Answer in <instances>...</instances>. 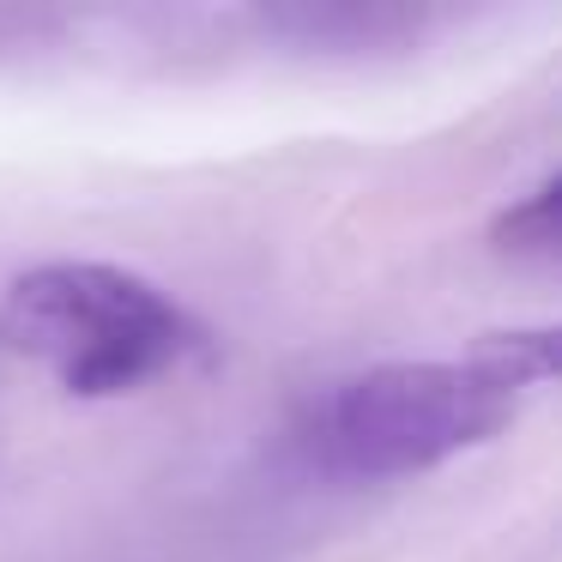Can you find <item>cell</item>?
<instances>
[{"label":"cell","mask_w":562,"mask_h":562,"mask_svg":"<svg viewBox=\"0 0 562 562\" xmlns=\"http://www.w3.org/2000/svg\"><path fill=\"white\" fill-rule=\"evenodd\" d=\"M267 25L296 49H393L412 43L429 13L393 0H296V7H272Z\"/></svg>","instance_id":"3"},{"label":"cell","mask_w":562,"mask_h":562,"mask_svg":"<svg viewBox=\"0 0 562 562\" xmlns=\"http://www.w3.org/2000/svg\"><path fill=\"white\" fill-rule=\"evenodd\" d=\"M514 417V387L484 363H375L321 393L296 424L303 453L333 477H417L484 448Z\"/></svg>","instance_id":"1"},{"label":"cell","mask_w":562,"mask_h":562,"mask_svg":"<svg viewBox=\"0 0 562 562\" xmlns=\"http://www.w3.org/2000/svg\"><path fill=\"white\" fill-rule=\"evenodd\" d=\"M472 363H484L496 381H508L514 393L532 381H562V321L544 327H508V333H484L472 351Z\"/></svg>","instance_id":"5"},{"label":"cell","mask_w":562,"mask_h":562,"mask_svg":"<svg viewBox=\"0 0 562 562\" xmlns=\"http://www.w3.org/2000/svg\"><path fill=\"white\" fill-rule=\"evenodd\" d=\"M0 339L43 363L67 393H134L176 369L194 345V321L122 267L61 260L37 267L0 303Z\"/></svg>","instance_id":"2"},{"label":"cell","mask_w":562,"mask_h":562,"mask_svg":"<svg viewBox=\"0 0 562 562\" xmlns=\"http://www.w3.org/2000/svg\"><path fill=\"white\" fill-rule=\"evenodd\" d=\"M490 243L514 260H544L562 267V176L538 182L532 194H520L496 224H490Z\"/></svg>","instance_id":"4"}]
</instances>
